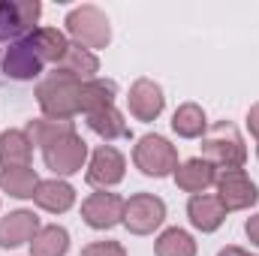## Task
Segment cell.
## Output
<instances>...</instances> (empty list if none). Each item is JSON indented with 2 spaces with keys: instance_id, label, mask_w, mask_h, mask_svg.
<instances>
[{
  "instance_id": "2e32d148",
  "label": "cell",
  "mask_w": 259,
  "mask_h": 256,
  "mask_svg": "<svg viewBox=\"0 0 259 256\" xmlns=\"http://www.w3.org/2000/svg\"><path fill=\"white\" fill-rule=\"evenodd\" d=\"M30 154H33V142L27 139L24 130L0 133V163H3V169L30 166Z\"/></svg>"
},
{
  "instance_id": "7402d4cb",
  "label": "cell",
  "mask_w": 259,
  "mask_h": 256,
  "mask_svg": "<svg viewBox=\"0 0 259 256\" xmlns=\"http://www.w3.org/2000/svg\"><path fill=\"white\" fill-rule=\"evenodd\" d=\"M39 187V178L30 166H18V169H3L0 172V190L15 196V199H33V193Z\"/></svg>"
},
{
  "instance_id": "484cf974",
  "label": "cell",
  "mask_w": 259,
  "mask_h": 256,
  "mask_svg": "<svg viewBox=\"0 0 259 256\" xmlns=\"http://www.w3.org/2000/svg\"><path fill=\"white\" fill-rule=\"evenodd\" d=\"M69 130H75L72 127V121H55V118H39V121H30L27 124V139L33 142V145H46V142H52V139H58L61 133H69Z\"/></svg>"
},
{
  "instance_id": "83f0119b",
  "label": "cell",
  "mask_w": 259,
  "mask_h": 256,
  "mask_svg": "<svg viewBox=\"0 0 259 256\" xmlns=\"http://www.w3.org/2000/svg\"><path fill=\"white\" fill-rule=\"evenodd\" d=\"M247 127H250V133L256 136V142H259V103L247 112Z\"/></svg>"
},
{
  "instance_id": "ac0fdd59",
  "label": "cell",
  "mask_w": 259,
  "mask_h": 256,
  "mask_svg": "<svg viewBox=\"0 0 259 256\" xmlns=\"http://www.w3.org/2000/svg\"><path fill=\"white\" fill-rule=\"evenodd\" d=\"M55 69H61V72H66V75L78 78V81H91V78H97V72H100V61H97L94 52H88V49L69 42L64 61L55 66Z\"/></svg>"
},
{
  "instance_id": "6da1fadb",
  "label": "cell",
  "mask_w": 259,
  "mask_h": 256,
  "mask_svg": "<svg viewBox=\"0 0 259 256\" xmlns=\"http://www.w3.org/2000/svg\"><path fill=\"white\" fill-rule=\"evenodd\" d=\"M78 91H81V81L66 75L61 69L49 72L39 88H36V100L46 112V118H55V121H69L75 112H78Z\"/></svg>"
},
{
  "instance_id": "30bf717a",
  "label": "cell",
  "mask_w": 259,
  "mask_h": 256,
  "mask_svg": "<svg viewBox=\"0 0 259 256\" xmlns=\"http://www.w3.org/2000/svg\"><path fill=\"white\" fill-rule=\"evenodd\" d=\"M124 199L118 193H91L81 202V217L94 229H112L124 220Z\"/></svg>"
},
{
  "instance_id": "4316f807",
  "label": "cell",
  "mask_w": 259,
  "mask_h": 256,
  "mask_svg": "<svg viewBox=\"0 0 259 256\" xmlns=\"http://www.w3.org/2000/svg\"><path fill=\"white\" fill-rule=\"evenodd\" d=\"M81 256H127V250L118 241H97V244H88Z\"/></svg>"
},
{
  "instance_id": "cb8c5ba5",
  "label": "cell",
  "mask_w": 259,
  "mask_h": 256,
  "mask_svg": "<svg viewBox=\"0 0 259 256\" xmlns=\"http://www.w3.org/2000/svg\"><path fill=\"white\" fill-rule=\"evenodd\" d=\"M69 250V235L64 226H42L30 241V256H64Z\"/></svg>"
},
{
  "instance_id": "9a60e30c",
  "label": "cell",
  "mask_w": 259,
  "mask_h": 256,
  "mask_svg": "<svg viewBox=\"0 0 259 256\" xmlns=\"http://www.w3.org/2000/svg\"><path fill=\"white\" fill-rule=\"evenodd\" d=\"M175 181H178L181 190L196 196V193L208 190L211 184H217V166L208 163L205 157H193V160H187L184 166L175 169Z\"/></svg>"
},
{
  "instance_id": "ffe728a7",
  "label": "cell",
  "mask_w": 259,
  "mask_h": 256,
  "mask_svg": "<svg viewBox=\"0 0 259 256\" xmlns=\"http://www.w3.org/2000/svg\"><path fill=\"white\" fill-rule=\"evenodd\" d=\"M88 127L94 130L97 136H103L106 142L112 139H127L130 136V127L124 121V115L115 109V106H106V109H97L88 115Z\"/></svg>"
},
{
  "instance_id": "e0dca14e",
  "label": "cell",
  "mask_w": 259,
  "mask_h": 256,
  "mask_svg": "<svg viewBox=\"0 0 259 256\" xmlns=\"http://www.w3.org/2000/svg\"><path fill=\"white\" fill-rule=\"evenodd\" d=\"M33 202H36L42 211L61 214V211H69V208H72V202H75V190H72L66 181L49 178V181H39V187H36V193H33Z\"/></svg>"
},
{
  "instance_id": "d6986e66",
  "label": "cell",
  "mask_w": 259,
  "mask_h": 256,
  "mask_svg": "<svg viewBox=\"0 0 259 256\" xmlns=\"http://www.w3.org/2000/svg\"><path fill=\"white\" fill-rule=\"evenodd\" d=\"M115 81H106V78H91V81H81V91H78V112H97V109H106L115 103Z\"/></svg>"
},
{
  "instance_id": "44dd1931",
  "label": "cell",
  "mask_w": 259,
  "mask_h": 256,
  "mask_svg": "<svg viewBox=\"0 0 259 256\" xmlns=\"http://www.w3.org/2000/svg\"><path fill=\"white\" fill-rule=\"evenodd\" d=\"M30 42H33V49L42 55L46 64H55V66L64 61L66 49H69L66 36L58 30V27H36V30L30 33Z\"/></svg>"
},
{
  "instance_id": "4fadbf2b",
  "label": "cell",
  "mask_w": 259,
  "mask_h": 256,
  "mask_svg": "<svg viewBox=\"0 0 259 256\" xmlns=\"http://www.w3.org/2000/svg\"><path fill=\"white\" fill-rule=\"evenodd\" d=\"M130 115L136 118V121H154L160 112H163V91H160V84H154L151 78H139L133 88H130Z\"/></svg>"
},
{
  "instance_id": "f1b7e54d",
  "label": "cell",
  "mask_w": 259,
  "mask_h": 256,
  "mask_svg": "<svg viewBox=\"0 0 259 256\" xmlns=\"http://www.w3.org/2000/svg\"><path fill=\"white\" fill-rule=\"evenodd\" d=\"M247 238H250V244H256L259 247V214L247 220Z\"/></svg>"
},
{
  "instance_id": "8992f818",
  "label": "cell",
  "mask_w": 259,
  "mask_h": 256,
  "mask_svg": "<svg viewBox=\"0 0 259 256\" xmlns=\"http://www.w3.org/2000/svg\"><path fill=\"white\" fill-rule=\"evenodd\" d=\"M133 160L145 175H154V178H166L178 169L175 145H169L163 136H151V133L139 139V145L133 151Z\"/></svg>"
},
{
  "instance_id": "277c9868",
  "label": "cell",
  "mask_w": 259,
  "mask_h": 256,
  "mask_svg": "<svg viewBox=\"0 0 259 256\" xmlns=\"http://www.w3.org/2000/svg\"><path fill=\"white\" fill-rule=\"evenodd\" d=\"M42 15L39 0H0V42H18L36 30Z\"/></svg>"
},
{
  "instance_id": "5b68a950",
  "label": "cell",
  "mask_w": 259,
  "mask_h": 256,
  "mask_svg": "<svg viewBox=\"0 0 259 256\" xmlns=\"http://www.w3.org/2000/svg\"><path fill=\"white\" fill-rule=\"evenodd\" d=\"M84 157H88V145H84L81 136H75V130L61 133L58 139L42 145V160H46V166L55 175H75V172H81Z\"/></svg>"
},
{
  "instance_id": "52a82bcc",
  "label": "cell",
  "mask_w": 259,
  "mask_h": 256,
  "mask_svg": "<svg viewBox=\"0 0 259 256\" xmlns=\"http://www.w3.org/2000/svg\"><path fill=\"white\" fill-rule=\"evenodd\" d=\"M163 220H166V205L154 193H136L124 205V223H127L130 232H136V235L154 232Z\"/></svg>"
},
{
  "instance_id": "7a4b0ae2",
  "label": "cell",
  "mask_w": 259,
  "mask_h": 256,
  "mask_svg": "<svg viewBox=\"0 0 259 256\" xmlns=\"http://www.w3.org/2000/svg\"><path fill=\"white\" fill-rule=\"evenodd\" d=\"M66 30L69 36L75 39V46L94 52V49H106L109 39H112V30H109V18L106 12H100L97 6L84 3V6H75L69 15H66Z\"/></svg>"
},
{
  "instance_id": "3957f363",
  "label": "cell",
  "mask_w": 259,
  "mask_h": 256,
  "mask_svg": "<svg viewBox=\"0 0 259 256\" xmlns=\"http://www.w3.org/2000/svg\"><path fill=\"white\" fill-rule=\"evenodd\" d=\"M202 151H205V160L214 163L223 172L226 169H241L244 160H247L244 139L232 124H217L208 139H202Z\"/></svg>"
},
{
  "instance_id": "f546056e",
  "label": "cell",
  "mask_w": 259,
  "mask_h": 256,
  "mask_svg": "<svg viewBox=\"0 0 259 256\" xmlns=\"http://www.w3.org/2000/svg\"><path fill=\"white\" fill-rule=\"evenodd\" d=\"M217 256H253V253H247V250H241V247H226V250H220Z\"/></svg>"
},
{
  "instance_id": "d4e9b609",
  "label": "cell",
  "mask_w": 259,
  "mask_h": 256,
  "mask_svg": "<svg viewBox=\"0 0 259 256\" xmlns=\"http://www.w3.org/2000/svg\"><path fill=\"white\" fill-rule=\"evenodd\" d=\"M157 256H196V241L190 238V232L184 229H166L157 238Z\"/></svg>"
},
{
  "instance_id": "8fae6325",
  "label": "cell",
  "mask_w": 259,
  "mask_h": 256,
  "mask_svg": "<svg viewBox=\"0 0 259 256\" xmlns=\"http://www.w3.org/2000/svg\"><path fill=\"white\" fill-rule=\"evenodd\" d=\"M124 154L112 145H100L91 157V166H88V184L94 187H115L124 181Z\"/></svg>"
},
{
  "instance_id": "ba28073f",
  "label": "cell",
  "mask_w": 259,
  "mask_h": 256,
  "mask_svg": "<svg viewBox=\"0 0 259 256\" xmlns=\"http://www.w3.org/2000/svg\"><path fill=\"white\" fill-rule=\"evenodd\" d=\"M0 66H3V72H6L9 78H15V81H30V78H36V75L46 69V61H42V55L33 49L30 36H24V39L12 42V46L3 52Z\"/></svg>"
},
{
  "instance_id": "7c38bea8",
  "label": "cell",
  "mask_w": 259,
  "mask_h": 256,
  "mask_svg": "<svg viewBox=\"0 0 259 256\" xmlns=\"http://www.w3.org/2000/svg\"><path fill=\"white\" fill-rule=\"evenodd\" d=\"M39 217L33 211H12L0 220V247H21L30 244L39 232Z\"/></svg>"
},
{
  "instance_id": "5bb4252c",
  "label": "cell",
  "mask_w": 259,
  "mask_h": 256,
  "mask_svg": "<svg viewBox=\"0 0 259 256\" xmlns=\"http://www.w3.org/2000/svg\"><path fill=\"white\" fill-rule=\"evenodd\" d=\"M187 214H190V223L202 232H214L220 229V223L226 220V208L220 205L217 196H208V193H196L187 202Z\"/></svg>"
},
{
  "instance_id": "603a6c76",
  "label": "cell",
  "mask_w": 259,
  "mask_h": 256,
  "mask_svg": "<svg viewBox=\"0 0 259 256\" xmlns=\"http://www.w3.org/2000/svg\"><path fill=\"white\" fill-rule=\"evenodd\" d=\"M172 130H175L181 139H199V136L208 130L205 112H202L196 103H184V106H178L175 115H172Z\"/></svg>"
},
{
  "instance_id": "9c48e42d",
  "label": "cell",
  "mask_w": 259,
  "mask_h": 256,
  "mask_svg": "<svg viewBox=\"0 0 259 256\" xmlns=\"http://www.w3.org/2000/svg\"><path fill=\"white\" fill-rule=\"evenodd\" d=\"M217 190H220V205L226 211H244L250 205H256L259 190L256 184L247 178L244 169H226L223 175H217Z\"/></svg>"
}]
</instances>
